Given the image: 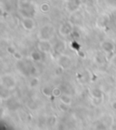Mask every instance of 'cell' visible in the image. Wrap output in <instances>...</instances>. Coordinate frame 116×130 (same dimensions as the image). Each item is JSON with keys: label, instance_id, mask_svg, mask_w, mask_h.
<instances>
[{"label": "cell", "instance_id": "cell-1", "mask_svg": "<svg viewBox=\"0 0 116 130\" xmlns=\"http://www.w3.org/2000/svg\"><path fill=\"white\" fill-rule=\"evenodd\" d=\"M19 13L23 18H34L35 7L30 0H21L19 2Z\"/></svg>", "mask_w": 116, "mask_h": 130}, {"label": "cell", "instance_id": "cell-2", "mask_svg": "<svg viewBox=\"0 0 116 130\" xmlns=\"http://www.w3.org/2000/svg\"><path fill=\"white\" fill-rule=\"evenodd\" d=\"M16 67L24 76H35L36 74V68L28 60H18L16 63Z\"/></svg>", "mask_w": 116, "mask_h": 130}, {"label": "cell", "instance_id": "cell-3", "mask_svg": "<svg viewBox=\"0 0 116 130\" xmlns=\"http://www.w3.org/2000/svg\"><path fill=\"white\" fill-rule=\"evenodd\" d=\"M54 27L52 25H45L42 26L41 29L39 30L38 37L39 39H43V40H50L54 37Z\"/></svg>", "mask_w": 116, "mask_h": 130}, {"label": "cell", "instance_id": "cell-4", "mask_svg": "<svg viewBox=\"0 0 116 130\" xmlns=\"http://www.w3.org/2000/svg\"><path fill=\"white\" fill-rule=\"evenodd\" d=\"M0 81H1V86H2L4 88L8 89V90H13L15 87V85H16L15 78L9 74L3 75V76H1Z\"/></svg>", "mask_w": 116, "mask_h": 130}, {"label": "cell", "instance_id": "cell-5", "mask_svg": "<svg viewBox=\"0 0 116 130\" xmlns=\"http://www.w3.org/2000/svg\"><path fill=\"white\" fill-rule=\"evenodd\" d=\"M73 32V23L72 21H65L59 27V34L62 37H68L71 36Z\"/></svg>", "mask_w": 116, "mask_h": 130}, {"label": "cell", "instance_id": "cell-6", "mask_svg": "<svg viewBox=\"0 0 116 130\" xmlns=\"http://www.w3.org/2000/svg\"><path fill=\"white\" fill-rule=\"evenodd\" d=\"M57 64L58 66H61L65 69H67L72 66V59L71 57L67 55L60 54L57 58Z\"/></svg>", "mask_w": 116, "mask_h": 130}, {"label": "cell", "instance_id": "cell-7", "mask_svg": "<svg viewBox=\"0 0 116 130\" xmlns=\"http://www.w3.org/2000/svg\"><path fill=\"white\" fill-rule=\"evenodd\" d=\"M101 46H102V49H103L106 54L110 55V58L113 56L115 46H114V44L112 43V41H110V40H104V41L102 43Z\"/></svg>", "mask_w": 116, "mask_h": 130}, {"label": "cell", "instance_id": "cell-8", "mask_svg": "<svg viewBox=\"0 0 116 130\" xmlns=\"http://www.w3.org/2000/svg\"><path fill=\"white\" fill-rule=\"evenodd\" d=\"M37 47L42 53H50L53 49V46L49 40H43V39L39 40L38 44H37Z\"/></svg>", "mask_w": 116, "mask_h": 130}, {"label": "cell", "instance_id": "cell-9", "mask_svg": "<svg viewBox=\"0 0 116 130\" xmlns=\"http://www.w3.org/2000/svg\"><path fill=\"white\" fill-rule=\"evenodd\" d=\"M22 26L26 30L31 31L33 30L35 26V23L33 18H23L22 19Z\"/></svg>", "mask_w": 116, "mask_h": 130}, {"label": "cell", "instance_id": "cell-10", "mask_svg": "<svg viewBox=\"0 0 116 130\" xmlns=\"http://www.w3.org/2000/svg\"><path fill=\"white\" fill-rule=\"evenodd\" d=\"M53 48H54L55 54H58V55L63 54V53L65 52V48H66V44H65V41L59 40V41H57L55 44H54Z\"/></svg>", "mask_w": 116, "mask_h": 130}, {"label": "cell", "instance_id": "cell-11", "mask_svg": "<svg viewBox=\"0 0 116 130\" xmlns=\"http://www.w3.org/2000/svg\"><path fill=\"white\" fill-rule=\"evenodd\" d=\"M80 6L75 2L74 0H69V1H66L65 3V8L68 12H75L79 9Z\"/></svg>", "mask_w": 116, "mask_h": 130}, {"label": "cell", "instance_id": "cell-12", "mask_svg": "<svg viewBox=\"0 0 116 130\" xmlns=\"http://www.w3.org/2000/svg\"><path fill=\"white\" fill-rule=\"evenodd\" d=\"M110 22V17L107 15H102L97 19V26L99 27H106Z\"/></svg>", "mask_w": 116, "mask_h": 130}, {"label": "cell", "instance_id": "cell-13", "mask_svg": "<svg viewBox=\"0 0 116 130\" xmlns=\"http://www.w3.org/2000/svg\"><path fill=\"white\" fill-rule=\"evenodd\" d=\"M31 59L34 62H40L43 58V56H42V52L39 50V51H36V50H34L31 52Z\"/></svg>", "mask_w": 116, "mask_h": 130}, {"label": "cell", "instance_id": "cell-14", "mask_svg": "<svg viewBox=\"0 0 116 130\" xmlns=\"http://www.w3.org/2000/svg\"><path fill=\"white\" fill-rule=\"evenodd\" d=\"M7 106L10 110H16L19 107V104H18V102H17L16 100L13 99V98H10L8 101H7Z\"/></svg>", "mask_w": 116, "mask_h": 130}, {"label": "cell", "instance_id": "cell-15", "mask_svg": "<svg viewBox=\"0 0 116 130\" xmlns=\"http://www.w3.org/2000/svg\"><path fill=\"white\" fill-rule=\"evenodd\" d=\"M41 92L45 96L46 98H51L53 96V88L49 86H45V87H42Z\"/></svg>", "mask_w": 116, "mask_h": 130}, {"label": "cell", "instance_id": "cell-16", "mask_svg": "<svg viewBox=\"0 0 116 130\" xmlns=\"http://www.w3.org/2000/svg\"><path fill=\"white\" fill-rule=\"evenodd\" d=\"M91 96L94 98H103V93L101 89L93 88L92 91H91Z\"/></svg>", "mask_w": 116, "mask_h": 130}, {"label": "cell", "instance_id": "cell-17", "mask_svg": "<svg viewBox=\"0 0 116 130\" xmlns=\"http://www.w3.org/2000/svg\"><path fill=\"white\" fill-rule=\"evenodd\" d=\"M60 101L62 103H64V104L68 105V106H71V104L73 103V99H72L71 96L68 95H65V94H64V95H62L60 96Z\"/></svg>", "mask_w": 116, "mask_h": 130}, {"label": "cell", "instance_id": "cell-18", "mask_svg": "<svg viewBox=\"0 0 116 130\" xmlns=\"http://www.w3.org/2000/svg\"><path fill=\"white\" fill-rule=\"evenodd\" d=\"M56 121H57V119H56L55 116H51V117H47V119H46V125H47L48 126H55Z\"/></svg>", "mask_w": 116, "mask_h": 130}, {"label": "cell", "instance_id": "cell-19", "mask_svg": "<svg viewBox=\"0 0 116 130\" xmlns=\"http://www.w3.org/2000/svg\"><path fill=\"white\" fill-rule=\"evenodd\" d=\"M50 9H51V7H50V5L46 2L43 3V4L40 6V10H41V12H43V13H48L50 11Z\"/></svg>", "mask_w": 116, "mask_h": 130}, {"label": "cell", "instance_id": "cell-20", "mask_svg": "<svg viewBox=\"0 0 116 130\" xmlns=\"http://www.w3.org/2000/svg\"><path fill=\"white\" fill-rule=\"evenodd\" d=\"M39 78L36 77V76H34L33 78H31L30 82H29V87L34 88V87H36L39 84Z\"/></svg>", "mask_w": 116, "mask_h": 130}, {"label": "cell", "instance_id": "cell-21", "mask_svg": "<svg viewBox=\"0 0 116 130\" xmlns=\"http://www.w3.org/2000/svg\"><path fill=\"white\" fill-rule=\"evenodd\" d=\"M82 19V15H80L79 13H74L72 15V22L73 24H78L80 23V20Z\"/></svg>", "mask_w": 116, "mask_h": 130}, {"label": "cell", "instance_id": "cell-22", "mask_svg": "<svg viewBox=\"0 0 116 130\" xmlns=\"http://www.w3.org/2000/svg\"><path fill=\"white\" fill-rule=\"evenodd\" d=\"M62 95V89L60 87H54L53 88V96L54 98H60Z\"/></svg>", "mask_w": 116, "mask_h": 130}, {"label": "cell", "instance_id": "cell-23", "mask_svg": "<svg viewBox=\"0 0 116 130\" xmlns=\"http://www.w3.org/2000/svg\"><path fill=\"white\" fill-rule=\"evenodd\" d=\"M58 108H59V110L61 111V112H68L69 109H70V106H68V105L66 104H64V103L61 102V104L58 106Z\"/></svg>", "mask_w": 116, "mask_h": 130}, {"label": "cell", "instance_id": "cell-24", "mask_svg": "<svg viewBox=\"0 0 116 130\" xmlns=\"http://www.w3.org/2000/svg\"><path fill=\"white\" fill-rule=\"evenodd\" d=\"M103 101V98H92V105H94V106H98L100 105H102Z\"/></svg>", "mask_w": 116, "mask_h": 130}, {"label": "cell", "instance_id": "cell-25", "mask_svg": "<svg viewBox=\"0 0 116 130\" xmlns=\"http://www.w3.org/2000/svg\"><path fill=\"white\" fill-rule=\"evenodd\" d=\"M8 91H10V90L5 88L4 90L1 92V98H2V99H8L9 96H10V94H9Z\"/></svg>", "mask_w": 116, "mask_h": 130}, {"label": "cell", "instance_id": "cell-26", "mask_svg": "<svg viewBox=\"0 0 116 130\" xmlns=\"http://www.w3.org/2000/svg\"><path fill=\"white\" fill-rule=\"evenodd\" d=\"M64 71H65V68L62 67L61 66H58L55 68V70H54V74H55L56 76H61V75L64 73Z\"/></svg>", "mask_w": 116, "mask_h": 130}, {"label": "cell", "instance_id": "cell-27", "mask_svg": "<svg viewBox=\"0 0 116 130\" xmlns=\"http://www.w3.org/2000/svg\"><path fill=\"white\" fill-rule=\"evenodd\" d=\"M71 46L73 49L76 50V51H79L80 50V44L78 43L77 41H75V40H73V41L71 43Z\"/></svg>", "mask_w": 116, "mask_h": 130}, {"label": "cell", "instance_id": "cell-28", "mask_svg": "<svg viewBox=\"0 0 116 130\" xmlns=\"http://www.w3.org/2000/svg\"><path fill=\"white\" fill-rule=\"evenodd\" d=\"M13 56L15 57V60H17V61L23 59V55H22L20 52H18V51H15V52L13 54Z\"/></svg>", "mask_w": 116, "mask_h": 130}, {"label": "cell", "instance_id": "cell-29", "mask_svg": "<svg viewBox=\"0 0 116 130\" xmlns=\"http://www.w3.org/2000/svg\"><path fill=\"white\" fill-rule=\"evenodd\" d=\"M19 117H20V118H21V120H23V121H26L28 118V115L26 112H24V111H21V112L19 113Z\"/></svg>", "mask_w": 116, "mask_h": 130}, {"label": "cell", "instance_id": "cell-30", "mask_svg": "<svg viewBox=\"0 0 116 130\" xmlns=\"http://www.w3.org/2000/svg\"><path fill=\"white\" fill-rule=\"evenodd\" d=\"M95 61H96L97 63L103 64V62H104V58H103V56H99V55H97V56H95Z\"/></svg>", "mask_w": 116, "mask_h": 130}, {"label": "cell", "instance_id": "cell-31", "mask_svg": "<svg viewBox=\"0 0 116 130\" xmlns=\"http://www.w3.org/2000/svg\"><path fill=\"white\" fill-rule=\"evenodd\" d=\"M27 106L28 107H30L31 109H36L37 108V105L34 102H33V101H29V102H28Z\"/></svg>", "mask_w": 116, "mask_h": 130}, {"label": "cell", "instance_id": "cell-32", "mask_svg": "<svg viewBox=\"0 0 116 130\" xmlns=\"http://www.w3.org/2000/svg\"><path fill=\"white\" fill-rule=\"evenodd\" d=\"M110 60H111V63L112 64V66L116 67V55H113V56L110 58Z\"/></svg>", "mask_w": 116, "mask_h": 130}, {"label": "cell", "instance_id": "cell-33", "mask_svg": "<svg viewBox=\"0 0 116 130\" xmlns=\"http://www.w3.org/2000/svg\"><path fill=\"white\" fill-rule=\"evenodd\" d=\"M7 52L9 53V54H11V55H13L14 53L15 52V48L14 47V46H8V47H7Z\"/></svg>", "mask_w": 116, "mask_h": 130}, {"label": "cell", "instance_id": "cell-34", "mask_svg": "<svg viewBox=\"0 0 116 130\" xmlns=\"http://www.w3.org/2000/svg\"><path fill=\"white\" fill-rule=\"evenodd\" d=\"M71 36L73 37V38H77V37H80V34L78 32H76V31H73V33L71 34Z\"/></svg>", "mask_w": 116, "mask_h": 130}, {"label": "cell", "instance_id": "cell-35", "mask_svg": "<svg viewBox=\"0 0 116 130\" xmlns=\"http://www.w3.org/2000/svg\"><path fill=\"white\" fill-rule=\"evenodd\" d=\"M108 2L112 7H116V0H108Z\"/></svg>", "mask_w": 116, "mask_h": 130}, {"label": "cell", "instance_id": "cell-36", "mask_svg": "<svg viewBox=\"0 0 116 130\" xmlns=\"http://www.w3.org/2000/svg\"><path fill=\"white\" fill-rule=\"evenodd\" d=\"M112 20H113V23H114V25L116 26V12H114L113 13V15H112Z\"/></svg>", "mask_w": 116, "mask_h": 130}, {"label": "cell", "instance_id": "cell-37", "mask_svg": "<svg viewBox=\"0 0 116 130\" xmlns=\"http://www.w3.org/2000/svg\"><path fill=\"white\" fill-rule=\"evenodd\" d=\"M112 108L113 109V110H116V101L112 103Z\"/></svg>", "mask_w": 116, "mask_h": 130}, {"label": "cell", "instance_id": "cell-38", "mask_svg": "<svg viewBox=\"0 0 116 130\" xmlns=\"http://www.w3.org/2000/svg\"><path fill=\"white\" fill-rule=\"evenodd\" d=\"M78 55H79L80 56H82V57H84L85 56V55H84V52H82V51H79V53H78Z\"/></svg>", "mask_w": 116, "mask_h": 130}, {"label": "cell", "instance_id": "cell-39", "mask_svg": "<svg viewBox=\"0 0 116 130\" xmlns=\"http://www.w3.org/2000/svg\"><path fill=\"white\" fill-rule=\"evenodd\" d=\"M65 1H69V0H65Z\"/></svg>", "mask_w": 116, "mask_h": 130}]
</instances>
